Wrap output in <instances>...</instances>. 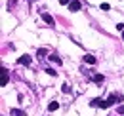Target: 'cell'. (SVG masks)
<instances>
[{"instance_id":"obj_1","label":"cell","mask_w":124,"mask_h":116,"mask_svg":"<svg viewBox=\"0 0 124 116\" xmlns=\"http://www.w3.org/2000/svg\"><path fill=\"white\" fill-rule=\"evenodd\" d=\"M80 8H82V4H80V0H73V2L69 4V10H71V12H78Z\"/></svg>"},{"instance_id":"obj_2","label":"cell","mask_w":124,"mask_h":116,"mask_svg":"<svg viewBox=\"0 0 124 116\" xmlns=\"http://www.w3.org/2000/svg\"><path fill=\"white\" fill-rule=\"evenodd\" d=\"M0 74H2L0 84H2V86H8V71H6V69H2V71H0Z\"/></svg>"},{"instance_id":"obj_3","label":"cell","mask_w":124,"mask_h":116,"mask_svg":"<svg viewBox=\"0 0 124 116\" xmlns=\"http://www.w3.org/2000/svg\"><path fill=\"white\" fill-rule=\"evenodd\" d=\"M17 63H19V65H29V63H31V57H29V55H23V57L17 59Z\"/></svg>"},{"instance_id":"obj_4","label":"cell","mask_w":124,"mask_h":116,"mask_svg":"<svg viewBox=\"0 0 124 116\" xmlns=\"http://www.w3.org/2000/svg\"><path fill=\"white\" fill-rule=\"evenodd\" d=\"M42 19L46 21L48 25H54V23H55V21H54V17H52L50 14H42Z\"/></svg>"},{"instance_id":"obj_5","label":"cell","mask_w":124,"mask_h":116,"mask_svg":"<svg viewBox=\"0 0 124 116\" xmlns=\"http://www.w3.org/2000/svg\"><path fill=\"white\" fill-rule=\"evenodd\" d=\"M50 61H54L55 65H61V57H59V55H55V53H52V55H50Z\"/></svg>"},{"instance_id":"obj_6","label":"cell","mask_w":124,"mask_h":116,"mask_svg":"<svg viewBox=\"0 0 124 116\" xmlns=\"http://www.w3.org/2000/svg\"><path fill=\"white\" fill-rule=\"evenodd\" d=\"M57 109H59V103L57 101H52L50 105H48V110H57Z\"/></svg>"},{"instance_id":"obj_7","label":"cell","mask_w":124,"mask_h":116,"mask_svg":"<svg viewBox=\"0 0 124 116\" xmlns=\"http://www.w3.org/2000/svg\"><path fill=\"white\" fill-rule=\"evenodd\" d=\"M103 80H105V76H103V74H93V82H97V84H101Z\"/></svg>"},{"instance_id":"obj_8","label":"cell","mask_w":124,"mask_h":116,"mask_svg":"<svg viewBox=\"0 0 124 116\" xmlns=\"http://www.w3.org/2000/svg\"><path fill=\"white\" fill-rule=\"evenodd\" d=\"M84 61L90 63V65H95V57H93V55H84Z\"/></svg>"},{"instance_id":"obj_9","label":"cell","mask_w":124,"mask_h":116,"mask_svg":"<svg viewBox=\"0 0 124 116\" xmlns=\"http://www.w3.org/2000/svg\"><path fill=\"white\" fill-rule=\"evenodd\" d=\"M10 114H12V116H25V114H23V110H19V109H12Z\"/></svg>"},{"instance_id":"obj_10","label":"cell","mask_w":124,"mask_h":116,"mask_svg":"<svg viewBox=\"0 0 124 116\" xmlns=\"http://www.w3.org/2000/svg\"><path fill=\"white\" fill-rule=\"evenodd\" d=\"M61 91H63V93H71V86H69V84H63Z\"/></svg>"},{"instance_id":"obj_11","label":"cell","mask_w":124,"mask_h":116,"mask_svg":"<svg viewBox=\"0 0 124 116\" xmlns=\"http://www.w3.org/2000/svg\"><path fill=\"white\" fill-rule=\"evenodd\" d=\"M36 55H38V59H40V57H44V55H46V50H44V48H40V50L36 51Z\"/></svg>"},{"instance_id":"obj_12","label":"cell","mask_w":124,"mask_h":116,"mask_svg":"<svg viewBox=\"0 0 124 116\" xmlns=\"http://www.w3.org/2000/svg\"><path fill=\"white\" fill-rule=\"evenodd\" d=\"M46 72L50 74V76H55V74H57V72H55V71H54V69H46Z\"/></svg>"},{"instance_id":"obj_13","label":"cell","mask_w":124,"mask_h":116,"mask_svg":"<svg viewBox=\"0 0 124 116\" xmlns=\"http://www.w3.org/2000/svg\"><path fill=\"white\" fill-rule=\"evenodd\" d=\"M116 112H118V114H124V105H120V107L116 109Z\"/></svg>"},{"instance_id":"obj_14","label":"cell","mask_w":124,"mask_h":116,"mask_svg":"<svg viewBox=\"0 0 124 116\" xmlns=\"http://www.w3.org/2000/svg\"><path fill=\"white\" fill-rule=\"evenodd\" d=\"M116 30H124V23H116Z\"/></svg>"},{"instance_id":"obj_15","label":"cell","mask_w":124,"mask_h":116,"mask_svg":"<svg viewBox=\"0 0 124 116\" xmlns=\"http://www.w3.org/2000/svg\"><path fill=\"white\" fill-rule=\"evenodd\" d=\"M101 10H103V12H109V4H101Z\"/></svg>"},{"instance_id":"obj_16","label":"cell","mask_w":124,"mask_h":116,"mask_svg":"<svg viewBox=\"0 0 124 116\" xmlns=\"http://www.w3.org/2000/svg\"><path fill=\"white\" fill-rule=\"evenodd\" d=\"M59 4H71L69 0H59Z\"/></svg>"},{"instance_id":"obj_17","label":"cell","mask_w":124,"mask_h":116,"mask_svg":"<svg viewBox=\"0 0 124 116\" xmlns=\"http://www.w3.org/2000/svg\"><path fill=\"white\" fill-rule=\"evenodd\" d=\"M122 38H124V30H122Z\"/></svg>"}]
</instances>
